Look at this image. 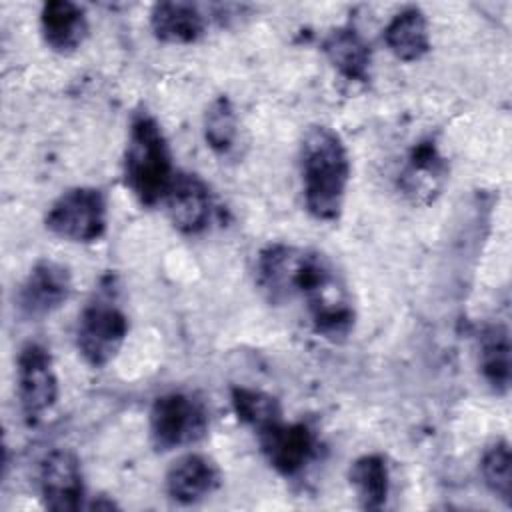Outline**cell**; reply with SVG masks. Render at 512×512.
Here are the masks:
<instances>
[{
  "label": "cell",
  "instance_id": "13",
  "mask_svg": "<svg viewBox=\"0 0 512 512\" xmlns=\"http://www.w3.org/2000/svg\"><path fill=\"white\" fill-rule=\"evenodd\" d=\"M220 468L204 454L188 452L172 462L166 472V492L178 504H196L218 490Z\"/></svg>",
  "mask_w": 512,
  "mask_h": 512
},
{
  "label": "cell",
  "instance_id": "14",
  "mask_svg": "<svg viewBox=\"0 0 512 512\" xmlns=\"http://www.w3.org/2000/svg\"><path fill=\"white\" fill-rule=\"evenodd\" d=\"M40 32L52 52L72 54L88 36L86 12L70 0H50L40 12Z\"/></svg>",
  "mask_w": 512,
  "mask_h": 512
},
{
  "label": "cell",
  "instance_id": "5",
  "mask_svg": "<svg viewBox=\"0 0 512 512\" xmlns=\"http://www.w3.org/2000/svg\"><path fill=\"white\" fill-rule=\"evenodd\" d=\"M44 224L48 232L68 242H98L108 226L106 196L94 186L70 188L50 204Z\"/></svg>",
  "mask_w": 512,
  "mask_h": 512
},
{
  "label": "cell",
  "instance_id": "8",
  "mask_svg": "<svg viewBox=\"0 0 512 512\" xmlns=\"http://www.w3.org/2000/svg\"><path fill=\"white\" fill-rule=\"evenodd\" d=\"M72 294V274L56 260H38L16 292V308L28 320H42L56 312Z\"/></svg>",
  "mask_w": 512,
  "mask_h": 512
},
{
  "label": "cell",
  "instance_id": "3",
  "mask_svg": "<svg viewBox=\"0 0 512 512\" xmlns=\"http://www.w3.org/2000/svg\"><path fill=\"white\" fill-rule=\"evenodd\" d=\"M176 172L168 138L158 120L146 110L136 112L130 122L122 160L126 188L142 206L152 208L162 204Z\"/></svg>",
  "mask_w": 512,
  "mask_h": 512
},
{
  "label": "cell",
  "instance_id": "7",
  "mask_svg": "<svg viewBox=\"0 0 512 512\" xmlns=\"http://www.w3.org/2000/svg\"><path fill=\"white\" fill-rule=\"evenodd\" d=\"M128 336L126 314L110 300L96 298L78 316L76 348L92 368L110 364Z\"/></svg>",
  "mask_w": 512,
  "mask_h": 512
},
{
  "label": "cell",
  "instance_id": "4",
  "mask_svg": "<svg viewBox=\"0 0 512 512\" xmlns=\"http://www.w3.org/2000/svg\"><path fill=\"white\" fill-rule=\"evenodd\" d=\"M210 428L206 404L188 392H168L154 400L148 416L150 440L158 452L200 442Z\"/></svg>",
  "mask_w": 512,
  "mask_h": 512
},
{
  "label": "cell",
  "instance_id": "22",
  "mask_svg": "<svg viewBox=\"0 0 512 512\" xmlns=\"http://www.w3.org/2000/svg\"><path fill=\"white\" fill-rule=\"evenodd\" d=\"M512 460L508 440H496L490 444L480 460V474L484 486L506 506L512 504Z\"/></svg>",
  "mask_w": 512,
  "mask_h": 512
},
{
  "label": "cell",
  "instance_id": "15",
  "mask_svg": "<svg viewBox=\"0 0 512 512\" xmlns=\"http://www.w3.org/2000/svg\"><path fill=\"white\" fill-rule=\"evenodd\" d=\"M150 28L164 44H192L206 32V16L190 2H158L150 12Z\"/></svg>",
  "mask_w": 512,
  "mask_h": 512
},
{
  "label": "cell",
  "instance_id": "12",
  "mask_svg": "<svg viewBox=\"0 0 512 512\" xmlns=\"http://www.w3.org/2000/svg\"><path fill=\"white\" fill-rule=\"evenodd\" d=\"M162 204L172 226L182 234L202 232L212 216V196L206 182L190 172H176Z\"/></svg>",
  "mask_w": 512,
  "mask_h": 512
},
{
  "label": "cell",
  "instance_id": "2",
  "mask_svg": "<svg viewBox=\"0 0 512 512\" xmlns=\"http://www.w3.org/2000/svg\"><path fill=\"white\" fill-rule=\"evenodd\" d=\"M304 204L322 222L340 218L350 182V158L340 134L328 126H310L300 144Z\"/></svg>",
  "mask_w": 512,
  "mask_h": 512
},
{
  "label": "cell",
  "instance_id": "16",
  "mask_svg": "<svg viewBox=\"0 0 512 512\" xmlns=\"http://www.w3.org/2000/svg\"><path fill=\"white\" fill-rule=\"evenodd\" d=\"M322 50L340 76L350 82H368L372 62L370 46L354 28L344 26L332 30L324 38Z\"/></svg>",
  "mask_w": 512,
  "mask_h": 512
},
{
  "label": "cell",
  "instance_id": "19",
  "mask_svg": "<svg viewBox=\"0 0 512 512\" xmlns=\"http://www.w3.org/2000/svg\"><path fill=\"white\" fill-rule=\"evenodd\" d=\"M348 482L364 510H380L390 492V472L384 456L364 454L348 468Z\"/></svg>",
  "mask_w": 512,
  "mask_h": 512
},
{
  "label": "cell",
  "instance_id": "10",
  "mask_svg": "<svg viewBox=\"0 0 512 512\" xmlns=\"http://www.w3.org/2000/svg\"><path fill=\"white\" fill-rule=\"evenodd\" d=\"M256 434L264 458L282 476L300 474L316 454V436L304 422L280 420Z\"/></svg>",
  "mask_w": 512,
  "mask_h": 512
},
{
  "label": "cell",
  "instance_id": "9",
  "mask_svg": "<svg viewBox=\"0 0 512 512\" xmlns=\"http://www.w3.org/2000/svg\"><path fill=\"white\" fill-rule=\"evenodd\" d=\"M40 498L48 510L74 512L84 506V476L78 456L68 448H56L44 456L38 470Z\"/></svg>",
  "mask_w": 512,
  "mask_h": 512
},
{
  "label": "cell",
  "instance_id": "21",
  "mask_svg": "<svg viewBox=\"0 0 512 512\" xmlns=\"http://www.w3.org/2000/svg\"><path fill=\"white\" fill-rule=\"evenodd\" d=\"M240 134L238 114L228 96H218L210 102L204 114V140L218 156H228Z\"/></svg>",
  "mask_w": 512,
  "mask_h": 512
},
{
  "label": "cell",
  "instance_id": "18",
  "mask_svg": "<svg viewBox=\"0 0 512 512\" xmlns=\"http://www.w3.org/2000/svg\"><path fill=\"white\" fill-rule=\"evenodd\" d=\"M478 366L482 378L496 394L510 386V334L504 324H490L478 336Z\"/></svg>",
  "mask_w": 512,
  "mask_h": 512
},
{
  "label": "cell",
  "instance_id": "17",
  "mask_svg": "<svg viewBox=\"0 0 512 512\" xmlns=\"http://www.w3.org/2000/svg\"><path fill=\"white\" fill-rule=\"evenodd\" d=\"M384 44L402 62H416L430 50V32L424 12L416 6L400 10L384 28Z\"/></svg>",
  "mask_w": 512,
  "mask_h": 512
},
{
  "label": "cell",
  "instance_id": "11",
  "mask_svg": "<svg viewBox=\"0 0 512 512\" xmlns=\"http://www.w3.org/2000/svg\"><path fill=\"white\" fill-rule=\"evenodd\" d=\"M448 180V162L434 140L418 142L406 156L398 188L414 204H430Z\"/></svg>",
  "mask_w": 512,
  "mask_h": 512
},
{
  "label": "cell",
  "instance_id": "6",
  "mask_svg": "<svg viewBox=\"0 0 512 512\" xmlns=\"http://www.w3.org/2000/svg\"><path fill=\"white\" fill-rule=\"evenodd\" d=\"M16 390L26 424L36 426L56 406L58 376L50 350L40 342H26L16 360Z\"/></svg>",
  "mask_w": 512,
  "mask_h": 512
},
{
  "label": "cell",
  "instance_id": "20",
  "mask_svg": "<svg viewBox=\"0 0 512 512\" xmlns=\"http://www.w3.org/2000/svg\"><path fill=\"white\" fill-rule=\"evenodd\" d=\"M230 400L238 420L250 426L254 432H260L282 420L280 400L264 390L234 386L230 390Z\"/></svg>",
  "mask_w": 512,
  "mask_h": 512
},
{
  "label": "cell",
  "instance_id": "1",
  "mask_svg": "<svg viewBox=\"0 0 512 512\" xmlns=\"http://www.w3.org/2000/svg\"><path fill=\"white\" fill-rule=\"evenodd\" d=\"M256 280L272 304H300L322 338L342 342L354 330L356 312L348 284L324 252L270 244L258 254Z\"/></svg>",
  "mask_w": 512,
  "mask_h": 512
}]
</instances>
